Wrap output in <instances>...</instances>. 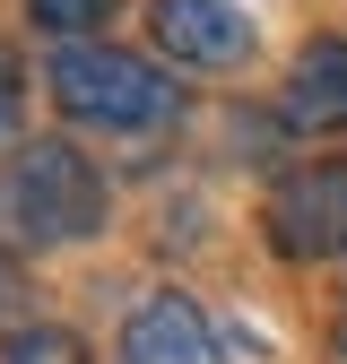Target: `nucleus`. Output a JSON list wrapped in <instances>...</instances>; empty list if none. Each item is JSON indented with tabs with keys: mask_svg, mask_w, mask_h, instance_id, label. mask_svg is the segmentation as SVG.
<instances>
[{
	"mask_svg": "<svg viewBox=\"0 0 347 364\" xmlns=\"http://www.w3.org/2000/svg\"><path fill=\"white\" fill-rule=\"evenodd\" d=\"M0 225H9L18 243H35V252L96 235L105 225V173L70 139H26L0 165Z\"/></svg>",
	"mask_w": 347,
	"mask_h": 364,
	"instance_id": "1",
	"label": "nucleus"
},
{
	"mask_svg": "<svg viewBox=\"0 0 347 364\" xmlns=\"http://www.w3.org/2000/svg\"><path fill=\"white\" fill-rule=\"evenodd\" d=\"M43 87H53V105L70 122H87V130H156L174 113V87L139 53H122V43H61Z\"/></svg>",
	"mask_w": 347,
	"mask_h": 364,
	"instance_id": "2",
	"label": "nucleus"
},
{
	"mask_svg": "<svg viewBox=\"0 0 347 364\" xmlns=\"http://www.w3.org/2000/svg\"><path fill=\"white\" fill-rule=\"evenodd\" d=\"M269 235L287 260H338L347 252V156H321L269 191Z\"/></svg>",
	"mask_w": 347,
	"mask_h": 364,
	"instance_id": "3",
	"label": "nucleus"
},
{
	"mask_svg": "<svg viewBox=\"0 0 347 364\" xmlns=\"http://www.w3.org/2000/svg\"><path fill=\"white\" fill-rule=\"evenodd\" d=\"M148 26H156L165 53L191 61V70H235L252 53V18L235 9V0H156Z\"/></svg>",
	"mask_w": 347,
	"mask_h": 364,
	"instance_id": "4",
	"label": "nucleus"
},
{
	"mask_svg": "<svg viewBox=\"0 0 347 364\" xmlns=\"http://www.w3.org/2000/svg\"><path fill=\"white\" fill-rule=\"evenodd\" d=\"M122 364H217V338H208V312L191 295H148L122 330Z\"/></svg>",
	"mask_w": 347,
	"mask_h": 364,
	"instance_id": "5",
	"label": "nucleus"
},
{
	"mask_svg": "<svg viewBox=\"0 0 347 364\" xmlns=\"http://www.w3.org/2000/svg\"><path fill=\"white\" fill-rule=\"evenodd\" d=\"M287 113L304 130H347V35H313L287 70Z\"/></svg>",
	"mask_w": 347,
	"mask_h": 364,
	"instance_id": "6",
	"label": "nucleus"
},
{
	"mask_svg": "<svg viewBox=\"0 0 347 364\" xmlns=\"http://www.w3.org/2000/svg\"><path fill=\"white\" fill-rule=\"evenodd\" d=\"M0 364H87V347H78V330L35 321V330H18L9 347H0Z\"/></svg>",
	"mask_w": 347,
	"mask_h": 364,
	"instance_id": "7",
	"label": "nucleus"
},
{
	"mask_svg": "<svg viewBox=\"0 0 347 364\" xmlns=\"http://www.w3.org/2000/svg\"><path fill=\"white\" fill-rule=\"evenodd\" d=\"M105 9H113V0H26V18H35L43 35H61V43H78Z\"/></svg>",
	"mask_w": 347,
	"mask_h": 364,
	"instance_id": "8",
	"label": "nucleus"
},
{
	"mask_svg": "<svg viewBox=\"0 0 347 364\" xmlns=\"http://www.w3.org/2000/svg\"><path fill=\"white\" fill-rule=\"evenodd\" d=\"M9 130H18V61L0 53V139H9Z\"/></svg>",
	"mask_w": 347,
	"mask_h": 364,
	"instance_id": "9",
	"label": "nucleus"
},
{
	"mask_svg": "<svg viewBox=\"0 0 347 364\" xmlns=\"http://www.w3.org/2000/svg\"><path fill=\"white\" fill-rule=\"evenodd\" d=\"M0 295H9V287H0Z\"/></svg>",
	"mask_w": 347,
	"mask_h": 364,
	"instance_id": "10",
	"label": "nucleus"
}]
</instances>
